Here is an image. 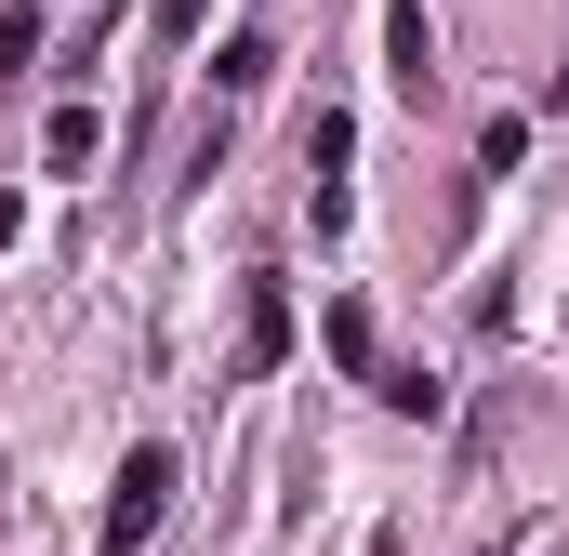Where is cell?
Returning <instances> with one entry per match:
<instances>
[{"instance_id": "6", "label": "cell", "mask_w": 569, "mask_h": 556, "mask_svg": "<svg viewBox=\"0 0 569 556\" xmlns=\"http://www.w3.org/2000/svg\"><path fill=\"white\" fill-rule=\"evenodd\" d=\"M345 159H358V120H345V107H318V120H305V172H345Z\"/></svg>"}, {"instance_id": "1", "label": "cell", "mask_w": 569, "mask_h": 556, "mask_svg": "<svg viewBox=\"0 0 569 556\" xmlns=\"http://www.w3.org/2000/svg\"><path fill=\"white\" fill-rule=\"evenodd\" d=\"M159 504H172V450L146 437L133 464H120V490H107V556H133L146 530H159Z\"/></svg>"}, {"instance_id": "4", "label": "cell", "mask_w": 569, "mask_h": 556, "mask_svg": "<svg viewBox=\"0 0 569 556\" xmlns=\"http://www.w3.org/2000/svg\"><path fill=\"white\" fill-rule=\"evenodd\" d=\"M266 67H279V53H266V27H239V40H226V53H212V93H226V107H239V93H266Z\"/></svg>"}, {"instance_id": "2", "label": "cell", "mask_w": 569, "mask_h": 556, "mask_svg": "<svg viewBox=\"0 0 569 556\" xmlns=\"http://www.w3.org/2000/svg\"><path fill=\"white\" fill-rule=\"evenodd\" d=\"M385 80L425 107L437 93V27H425V0H385Z\"/></svg>"}, {"instance_id": "3", "label": "cell", "mask_w": 569, "mask_h": 556, "mask_svg": "<svg viewBox=\"0 0 569 556\" xmlns=\"http://www.w3.org/2000/svg\"><path fill=\"white\" fill-rule=\"evenodd\" d=\"M93 146H107L93 107H53V120H40V172H93Z\"/></svg>"}, {"instance_id": "5", "label": "cell", "mask_w": 569, "mask_h": 556, "mask_svg": "<svg viewBox=\"0 0 569 556\" xmlns=\"http://www.w3.org/2000/svg\"><path fill=\"white\" fill-rule=\"evenodd\" d=\"M279 358H291V291L252 278V371H279Z\"/></svg>"}, {"instance_id": "8", "label": "cell", "mask_w": 569, "mask_h": 556, "mask_svg": "<svg viewBox=\"0 0 569 556\" xmlns=\"http://www.w3.org/2000/svg\"><path fill=\"white\" fill-rule=\"evenodd\" d=\"M517 159H530V120H517V107H503V120H477V172H517Z\"/></svg>"}, {"instance_id": "9", "label": "cell", "mask_w": 569, "mask_h": 556, "mask_svg": "<svg viewBox=\"0 0 569 556\" xmlns=\"http://www.w3.org/2000/svg\"><path fill=\"white\" fill-rule=\"evenodd\" d=\"M27 53H40V0H13V13H0V67H27Z\"/></svg>"}, {"instance_id": "7", "label": "cell", "mask_w": 569, "mask_h": 556, "mask_svg": "<svg viewBox=\"0 0 569 556\" xmlns=\"http://www.w3.org/2000/svg\"><path fill=\"white\" fill-rule=\"evenodd\" d=\"M318 345H331L345 371H371V305H331V318H318Z\"/></svg>"}]
</instances>
